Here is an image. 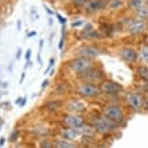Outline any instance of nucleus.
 <instances>
[{
  "label": "nucleus",
  "instance_id": "obj_5",
  "mask_svg": "<svg viewBox=\"0 0 148 148\" xmlns=\"http://www.w3.org/2000/svg\"><path fill=\"white\" fill-rule=\"evenodd\" d=\"M92 66H94V63L92 59L88 58H82V57H75V58L70 59L67 62V67L70 69L71 71L77 73L78 75L82 73H85L86 70H89Z\"/></svg>",
  "mask_w": 148,
  "mask_h": 148
},
{
  "label": "nucleus",
  "instance_id": "obj_16",
  "mask_svg": "<svg viewBox=\"0 0 148 148\" xmlns=\"http://www.w3.org/2000/svg\"><path fill=\"white\" fill-rule=\"evenodd\" d=\"M128 3V0H108V7H106V10L108 11H119V10H121V8L125 7V4Z\"/></svg>",
  "mask_w": 148,
  "mask_h": 148
},
{
  "label": "nucleus",
  "instance_id": "obj_11",
  "mask_svg": "<svg viewBox=\"0 0 148 148\" xmlns=\"http://www.w3.org/2000/svg\"><path fill=\"white\" fill-rule=\"evenodd\" d=\"M106 7H108V0H89L84 10L88 15H96L98 12L105 11Z\"/></svg>",
  "mask_w": 148,
  "mask_h": 148
},
{
  "label": "nucleus",
  "instance_id": "obj_42",
  "mask_svg": "<svg viewBox=\"0 0 148 148\" xmlns=\"http://www.w3.org/2000/svg\"><path fill=\"white\" fill-rule=\"evenodd\" d=\"M147 40H148V39H147Z\"/></svg>",
  "mask_w": 148,
  "mask_h": 148
},
{
  "label": "nucleus",
  "instance_id": "obj_31",
  "mask_svg": "<svg viewBox=\"0 0 148 148\" xmlns=\"http://www.w3.org/2000/svg\"><path fill=\"white\" fill-rule=\"evenodd\" d=\"M30 58H31V50H27V51H26V59L28 61Z\"/></svg>",
  "mask_w": 148,
  "mask_h": 148
},
{
  "label": "nucleus",
  "instance_id": "obj_19",
  "mask_svg": "<svg viewBox=\"0 0 148 148\" xmlns=\"http://www.w3.org/2000/svg\"><path fill=\"white\" fill-rule=\"evenodd\" d=\"M62 105H63L62 101H59V100H53V101H50V102H46V104H45V108L51 110V112H55V110L61 109Z\"/></svg>",
  "mask_w": 148,
  "mask_h": 148
},
{
  "label": "nucleus",
  "instance_id": "obj_6",
  "mask_svg": "<svg viewBox=\"0 0 148 148\" xmlns=\"http://www.w3.org/2000/svg\"><path fill=\"white\" fill-rule=\"evenodd\" d=\"M78 77H79L81 82H94V84H98V82H102L105 79V74H104V71L100 67L92 66L89 70L79 74Z\"/></svg>",
  "mask_w": 148,
  "mask_h": 148
},
{
  "label": "nucleus",
  "instance_id": "obj_22",
  "mask_svg": "<svg viewBox=\"0 0 148 148\" xmlns=\"http://www.w3.org/2000/svg\"><path fill=\"white\" fill-rule=\"evenodd\" d=\"M54 143L55 141H53L49 137H40L38 145H39V148H54Z\"/></svg>",
  "mask_w": 148,
  "mask_h": 148
},
{
  "label": "nucleus",
  "instance_id": "obj_14",
  "mask_svg": "<svg viewBox=\"0 0 148 148\" xmlns=\"http://www.w3.org/2000/svg\"><path fill=\"white\" fill-rule=\"evenodd\" d=\"M79 38L86 39V40H93V39H100L101 38V32L98 30H94L92 24H84V28L79 31Z\"/></svg>",
  "mask_w": 148,
  "mask_h": 148
},
{
  "label": "nucleus",
  "instance_id": "obj_27",
  "mask_svg": "<svg viewBox=\"0 0 148 148\" xmlns=\"http://www.w3.org/2000/svg\"><path fill=\"white\" fill-rule=\"evenodd\" d=\"M54 63H55V59H54V58H51V59H50V62H49V66H47L46 71H45V74H47V73H49V70H50L51 67L54 66Z\"/></svg>",
  "mask_w": 148,
  "mask_h": 148
},
{
  "label": "nucleus",
  "instance_id": "obj_41",
  "mask_svg": "<svg viewBox=\"0 0 148 148\" xmlns=\"http://www.w3.org/2000/svg\"><path fill=\"white\" fill-rule=\"evenodd\" d=\"M144 1H145V4H148V0H144Z\"/></svg>",
  "mask_w": 148,
  "mask_h": 148
},
{
  "label": "nucleus",
  "instance_id": "obj_13",
  "mask_svg": "<svg viewBox=\"0 0 148 148\" xmlns=\"http://www.w3.org/2000/svg\"><path fill=\"white\" fill-rule=\"evenodd\" d=\"M65 109L67 113H74V114H79V113L85 112L86 104L82 100H77V98H71L65 104Z\"/></svg>",
  "mask_w": 148,
  "mask_h": 148
},
{
  "label": "nucleus",
  "instance_id": "obj_39",
  "mask_svg": "<svg viewBox=\"0 0 148 148\" xmlns=\"http://www.w3.org/2000/svg\"><path fill=\"white\" fill-rule=\"evenodd\" d=\"M144 88H145V90H148V81L145 82V85H144Z\"/></svg>",
  "mask_w": 148,
  "mask_h": 148
},
{
  "label": "nucleus",
  "instance_id": "obj_35",
  "mask_svg": "<svg viewBox=\"0 0 148 148\" xmlns=\"http://www.w3.org/2000/svg\"><path fill=\"white\" fill-rule=\"evenodd\" d=\"M42 47H43V40H40L39 42V50H42Z\"/></svg>",
  "mask_w": 148,
  "mask_h": 148
},
{
  "label": "nucleus",
  "instance_id": "obj_7",
  "mask_svg": "<svg viewBox=\"0 0 148 148\" xmlns=\"http://www.w3.org/2000/svg\"><path fill=\"white\" fill-rule=\"evenodd\" d=\"M100 88H101V93L106 94V96H119L123 92V86L119 82L112 81V79H104Z\"/></svg>",
  "mask_w": 148,
  "mask_h": 148
},
{
  "label": "nucleus",
  "instance_id": "obj_20",
  "mask_svg": "<svg viewBox=\"0 0 148 148\" xmlns=\"http://www.w3.org/2000/svg\"><path fill=\"white\" fill-rule=\"evenodd\" d=\"M54 148H78V147L74 145L73 143H70V141H66L63 139H58L54 143Z\"/></svg>",
  "mask_w": 148,
  "mask_h": 148
},
{
  "label": "nucleus",
  "instance_id": "obj_2",
  "mask_svg": "<svg viewBox=\"0 0 148 148\" xmlns=\"http://www.w3.org/2000/svg\"><path fill=\"white\" fill-rule=\"evenodd\" d=\"M102 114H104L108 120H110L112 123H114V124H117V125L123 124L125 121L124 110H123V108H121L119 104H116V102L106 104V105L102 108Z\"/></svg>",
  "mask_w": 148,
  "mask_h": 148
},
{
  "label": "nucleus",
  "instance_id": "obj_23",
  "mask_svg": "<svg viewBox=\"0 0 148 148\" xmlns=\"http://www.w3.org/2000/svg\"><path fill=\"white\" fill-rule=\"evenodd\" d=\"M139 58L143 59V62L148 63V43L147 45H143L139 50Z\"/></svg>",
  "mask_w": 148,
  "mask_h": 148
},
{
  "label": "nucleus",
  "instance_id": "obj_9",
  "mask_svg": "<svg viewBox=\"0 0 148 148\" xmlns=\"http://www.w3.org/2000/svg\"><path fill=\"white\" fill-rule=\"evenodd\" d=\"M117 55L121 58V61H124L125 63H136L137 59H139V53L137 50H135L133 47L129 46H124L121 47L120 50L117 51Z\"/></svg>",
  "mask_w": 148,
  "mask_h": 148
},
{
  "label": "nucleus",
  "instance_id": "obj_34",
  "mask_svg": "<svg viewBox=\"0 0 148 148\" xmlns=\"http://www.w3.org/2000/svg\"><path fill=\"white\" fill-rule=\"evenodd\" d=\"M20 57H22V50H20V49H19V50H18V53H16V58L19 59Z\"/></svg>",
  "mask_w": 148,
  "mask_h": 148
},
{
  "label": "nucleus",
  "instance_id": "obj_38",
  "mask_svg": "<svg viewBox=\"0 0 148 148\" xmlns=\"http://www.w3.org/2000/svg\"><path fill=\"white\" fill-rule=\"evenodd\" d=\"M46 10H47V12H49V14H51V15H53V11H51L50 8H49V7H46Z\"/></svg>",
  "mask_w": 148,
  "mask_h": 148
},
{
  "label": "nucleus",
  "instance_id": "obj_28",
  "mask_svg": "<svg viewBox=\"0 0 148 148\" xmlns=\"http://www.w3.org/2000/svg\"><path fill=\"white\" fill-rule=\"evenodd\" d=\"M19 136V132L18 131H15V132H12L11 133V136H10V141H15L16 140V137Z\"/></svg>",
  "mask_w": 148,
  "mask_h": 148
},
{
  "label": "nucleus",
  "instance_id": "obj_15",
  "mask_svg": "<svg viewBox=\"0 0 148 148\" xmlns=\"http://www.w3.org/2000/svg\"><path fill=\"white\" fill-rule=\"evenodd\" d=\"M59 135H61V137H62L63 140L70 141V143H73V141L78 140V139L81 137V133L78 132V129L69 128V127H66V128H62V129H61V131H59Z\"/></svg>",
  "mask_w": 148,
  "mask_h": 148
},
{
  "label": "nucleus",
  "instance_id": "obj_18",
  "mask_svg": "<svg viewBox=\"0 0 148 148\" xmlns=\"http://www.w3.org/2000/svg\"><path fill=\"white\" fill-rule=\"evenodd\" d=\"M136 74L137 77L141 78L143 81L147 82L148 81V66L147 65H140V66L136 67Z\"/></svg>",
  "mask_w": 148,
  "mask_h": 148
},
{
  "label": "nucleus",
  "instance_id": "obj_4",
  "mask_svg": "<svg viewBox=\"0 0 148 148\" xmlns=\"http://www.w3.org/2000/svg\"><path fill=\"white\" fill-rule=\"evenodd\" d=\"M125 101L133 112H141L144 109V96L140 92L131 90L125 94Z\"/></svg>",
  "mask_w": 148,
  "mask_h": 148
},
{
  "label": "nucleus",
  "instance_id": "obj_3",
  "mask_svg": "<svg viewBox=\"0 0 148 148\" xmlns=\"http://www.w3.org/2000/svg\"><path fill=\"white\" fill-rule=\"evenodd\" d=\"M77 93L84 98H97L101 96V88L94 82H81L77 86Z\"/></svg>",
  "mask_w": 148,
  "mask_h": 148
},
{
  "label": "nucleus",
  "instance_id": "obj_8",
  "mask_svg": "<svg viewBox=\"0 0 148 148\" xmlns=\"http://www.w3.org/2000/svg\"><path fill=\"white\" fill-rule=\"evenodd\" d=\"M147 28H148L147 20H141V19H137V18H133L132 22H131L129 26L127 27V32L132 36H137V35H141L143 32L147 31Z\"/></svg>",
  "mask_w": 148,
  "mask_h": 148
},
{
  "label": "nucleus",
  "instance_id": "obj_29",
  "mask_svg": "<svg viewBox=\"0 0 148 148\" xmlns=\"http://www.w3.org/2000/svg\"><path fill=\"white\" fill-rule=\"evenodd\" d=\"M143 110H145V112L148 113V94L144 97V109H143Z\"/></svg>",
  "mask_w": 148,
  "mask_h": 148
},
{
  "label": "nucleus",
  "instance_id": "obj_12",
  "mask_svg": "<svg viewBox=\"0 0 148 148\" xmlns=\"http://www.w3.org/2000/svg\"><path fill=\"white\" fill-rule=\"evenodd\" d=\"M63 124L69 127V128H74V129H79L86 124L85 119L79 114H74V113H67L63 116Z\"/></svg>",
  "mask_w": 148,
  "mask_h": 148
},
{
  "label": "nucleus",
  "instance_id": "obj_33",
  "mask_svg": "<svg viewBox=\"0 0 148 148\" xmlns=\"http://www.w3.org/2000/svg\"><path fill=\"white\" fill-rule=\"evenodd\" d=\"M35 35H36V31H31V32H28V34H27L28 38H31V36H35Z\"/></svg>",
  "mask_w": 148,
  "mask_h": 148
},
{
  "label": "nucleus",
  "instance_id": "obj_1",
  "mask_svg": "<svg viewBox=\"0 0 148 148\" xmlns=\"http://www.w3.org/2000/svg\"><path fill=\"white\" fill-rule=\"evenodd\" d=\"M89 124L93 127V129L96 131V133H101V135H108V133L114 132L119 125L112 123L110 120H108L104 114H96L92 116L89 119Z\"/></svg>",
  "mask_w": 148,
  "mask_h": 148
},
{
  "label": "nucleus",
  "instance_id": "obj_24",
  "mask_svg": "<svg viewBox=\"0 0 148 148\" xmlns=\"http://www.w3.org/2000/svg\"><path fill=\"white\" fill-rule=\"evenodd\" d=\"M67 89H69L67 84L61 82V84H58V86H57V93H58V94H65L67 92Z\"/></svg>",
  "mask_w": 148,
  "mask_h": 148
},
{
  "label": "nucleus",
  "instance_id": "obj_26",
  "mask_svg": "<svg viewBox=\"0 0 148 148\" xmlns=\"http://www.w3.org/2000/svg\"><path fill=\"white\" fill-rule=\"evenodd\" d=\"M84 24H85L84 20H77V22H73V23H71V27L75 28V27H79V26H84Z\"/></svg>",
  "mask_w": 148,
  "mask_h": 148
},
{
  "label": "nucleus",
  "instance_id": "obj_25",
  "mask_svg": "<svg viewBox=\"0 0 148 148\" xmlns=\"http://www.w3.org/2000/svg\"><path fill=\"white\" fill-rule=\"evenodd\" d=\"M88 1H89V0H71V4L77 8H85Z\"/></svg>",
  "mask_w": 148,
  "mask_h": 148
},
{
  "label": "nucleus",
  "instance_id": "obj_36",
  "mask_svg": "<svg viewBox=\"0 0 148 148\" xmlns=\"http://www.w3.org/2000/svg\"><path fill=\"white\" fill-rule=\"evenodd\" d=\"M20 27H22V22L19 20V22H18V30H20Z\"/></svg>",
  "mask_w": 148,
  "mask_h": 148
},
{
  "label": "nucleus",
  "instance_id": "obj_37",
  "mask_svg": "<svg viewBox=\"0 0 148 148\" xmlns=\"http://www.w3.org/2000/svg\"><path fill=\"white\" fill-rule=\"evenodd\" d=\"M24 77H26V74H22V77H20V82H22V81H23V79H24Z\"/></svg>",
  "mask_w": 148,
  "mask_h": 148
},
{
  "label": "nucleus",
  "instance_id": "obj_32",
  "mask_svg": "<svg viewBox=\"0 0 148 148\" xmlns=\"http://www.w3.org/2000/svg\"><path fill=\"white\" fill-rule=\"evenodd\" d=\"M47 85H49V79H45V81H43V84H42V89H45Z\"/></svg>",
  "mask_w": 148,
  "mask_h": 148
},
{
  "label": "nucleus",
  "instance_id": "obj_30",
  "mask_svg": "<svg viewBox=\"0 0 148 148\" xmlns=\"http://www.w3.org/2000/svg\"><path fill=\"white\" fill-rule=\"evenodd\" d=\"M57 18H58L59 23L62 24V26H63V24H65V23H66V19H65V18H62V16H61V15H58V14H57Z\"/></svg>",
  "mask_w": 148,
  "mask_h": 148
},
{
  "label": "nucleus",
  "instance_id": "obj_21",
  "mask_svg": "<svg viewBox=\"0 0 148 148\" xmlns=\"http://www.w3.org/2000/svg\"><path fill=\"white\" fill-rule=\"evenodd\" d=\"M137 19H141V20H147L148 19V4L143 5L141 8H139L136 12H135Z\"/></svg>",
  "mask_w": 148,
  "mask_h": 148
},
{
  "label": "nucleus",
  "instance_id": "obj_10",
  "mask_svg": "<svg viewBox=\"0 0 148 148\" xmlns=\"http://www.w3.org/2000/svg\"><path fill=\"white\" fill-rule=\"evenodd\" d=\"M101 54V50L94 45H84V46L78 47L75 55L77 57H82V58H88V59H94L97 58L98 55Z\"/></svg>",
  "mask_w": 148,
  "mask_h": 148
},
{
  "label": "nucleus",
  "instance_id": "obj_40",
  "mask_svg": "<svg viewBox=\"0 0 148 148\" xmlns=\"http://www.w3.org/2000/svg\"><path fill=\"white\" fill-rule=\"evenodd\" d=\"M59 1H62V3H67V1H71V0H59Z\"/></svg>",
  "mask_w": 148,
  "mask_h": 148
},
{
  "label": "nucleus",
  "instance_id": "obj_17",
  "mask_svg": "<svg viewBox=\"0 0 148 148\" xmlns=\"http://www.w3.org/2000/svg\"><path fill=\"white\" fill-rule=\"evenodd\" d=\"M127 5H128L129 11L136 12L139 8H141L143 5H145V1H144V0H128Z\"/></svg>",
  "mask_w": 148,
  "mask_h": 148
}]
</instances>
